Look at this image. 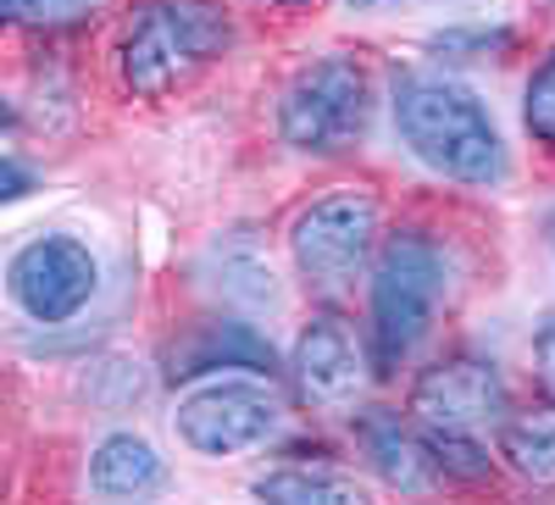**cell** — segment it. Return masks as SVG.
<instances>
[{
    "mask_svg": "<svg viewBox=\"0 0 555 505\" xmlns=\"http://www.w3.org/2000/svg\"><path fill=\"white\" fill-rule=\"evenodd\" d=\"M395 122L405 133L411 156L423 167H434L439 178L473 183V190H489V183L505 178V140L467 83L439 78V73L400 78L395 83Z\"/></svg>",
    "mask_w": 555,
    "mask_h": 505,
    "instance_id": "6da1fadb",
    "label": "cell"
},
{
    "mask_svg": "<svg viewBox=\"0 0 555 505\" xmlns=\"http://www.w3.org/2000/svg\"><path fill=\"white\" fill-rule=\"evenodd\" d=\"M234 39V23L222 17L217 0H145L122 34V83L139 101H156L183 78H195L206 62H217Z\"/></svg>",
    "mask_w": 555,
    "mask_h": 505,
    "instance_id": "7a4b0ae2",
    "label": "cell"
},
{
    "mask_svg": "<svg viewBox=\"0 0 555 505\" xmlns=\"http://www.w3.org/2000/svg\"><path fill=\"white\" fill-rule=\"evenodd\" d=\"M444 300V256L428 234L400 228L373 261V373L389 378L423 345Z\"/></svg>",
    "mask_w": 555,
    "mask_h": 505,
    "instance_id": "3957f363",
    "label": "cell"
},
{
    "mask_svg": "<svg viewBox=\"0 0 555 505\" xmlns=\"http://www.w3.org/2000/svg\"><path fill=\"white\" fill-rule=\"evenodd\" d=\"M366 117H373V83L350 56H322L300 67L284 89V101H278V133L300 156L350 151L366 133Z\"/></svg>",
    "mask_w": 555,
    "mask_h": 505,
    "instance_id": "277c9868",
    "label": "cell"
},
{
    "mask_svg": "<svg viewBox=\"0 0 555 505\" xmlns=\"http://www.w3.org/2000/svg\"><path fill=\"white\" fill-rule=\"evenodd\" d=\"M378 200L366 190H334L311 200L289 228V256L311 289H345L378 245Z\"/></svg>",
    "mask_w": 555,
    "mask_h": 505,
    "instance_id": "5b68a950",
    "label": "cell"
},
{
    "mask_svg": "<svg viewBox=\"0 0 555 505\" xmlns=\"http://www.w3.org/2000/svg\"><path fill=\"white\" fill-rule=\"evenodd\" d=\"M278 417H284V405H278L272 384L217 378L178 400L172 428L195 455H240L250 444H267L278 433Z\"/></svg>",
    "mask_w": 555,
    "mask_h": 505,
    "instance_id": "8992f818",
    "label": "cell"
},
{
    "mask_svg": "<svg viewBox=\"0 0 555 505\" xmlns=\"http://www.w3.org/2000/svg\"><path fill=\"white\" fill-rule=\"evenodd\" d=\"M95 284H101V267L89 256V245L73 234L28 239L7 267V289L34 323H67V316H78L89 306V295H95Z\"/></svg>",
    "mask_w": 555,
    "mask_h": 505,
    "instance_id": "52a82bcc",
    "label": "cell"
},
{
    "mask_svg": "<svg viewBox=\"0 0 555 505\" xmlns=\"http://www.w3.org/2000/svg\"><path fill=\"white\" fill-rule=\"evenodd\" d=\"M500 411H505V384L478 355L434 361V366H423V378L411 384V417L423 428L478 433L483 423H500Z\"/></svg>",
    "mask_w": 555,
    "mask_h": 505,
    "instance_id": "ba28073f",
    "label": "cell"
},
{
    "mask_svg": "<svg viewBox=\"0 0 555 505\" xmlns=\"http://www.w3.org/2000/svg\"><path fill=\"white\" fill-rule=\"evenodd\" d=\"M366 366L373 361H366L356 328L334 311L311 316L295 339V384H300V400L317 411H350L361 400L366 378H373Z\"/></svg>",
    "mask_w": 555,
    "mask_h": 505,
    "instance_id": "9c48e42d",
    "label": "cell"
},
{
    "mask_svg": "<svg viewBox=\"0 0 555 505\" xmlns=\"http://www.w3.org/2000/svg\"><path fill=\"white\" fill-rule=\"evenodd\" d=\"M361 450H366V462H373V472L400 494H423V489L439 483L428 444L416 439L395 411H366L361 417Z\"/></svg>",
    "mask_w": 555,
    "mask_h": 505,
    "instance_id": "30bf717a",
    "label": "cell"
},
{
    "mask_svg": "<svg viewBox=\"0 0 555 505\" xmlns=\"http://www.w3.org/2000/svg\"><path fill=\"white\" fill-rule=\"evenodd\" d=\"M162 483H167L162 455L139 433H112V439H101L95 455H89V489L101 500H139V494H156Z\"/></svg>",
    "mask_w": 555,
    "mask_h": 505,
    "instance_id": "8fae6325",
    "label": "cell"
},
{
    "mask_svg": "<svg viewBox=\"0 0 555 505\" xmlns=\"http://www.w3.org/2000/svg\"><path fill=\"white\" fill-rule=\"evenodd\" d=\"M222 366H245V373H272V345L250 323H211L190 345L172 350V378H201Z\"/></svg>",
    "mask_w": 555,
    "mask_h": 505,
    "instance_id": "7c38bea8",
    "label": "cell"
},
{
    "mask_svg": "<svg viewBox=\"0 0 555 505\" xmlns=\"http://www.w3.org/2000/svg\"><path fill=\"white\" fill-rule=\"evenodd\" d=\"M500 455L528 483H555V400L500 417Z\"/></svg>",
    "mask_w": 555,
    "mask_h": 505,
    "instance_id": "4fadbf2b",
    "label": "cell"
},
{
    "mask_svg": "<svg viewBox=\"0 0 555 505\" xmlns=\"http://www.w3.org/2000/svg\"><path fill=\"white\" fill-rule=\"evenodd\" d=\"M261 500L278 505H361L366 489L350 472H328V467H284V472H267L256 483Z\"/></svg>",
    "mask_w": 555,
    "mask_h": 505,
    "instance_id": "5bb4252c",
    "label": "cell"
},
{
    "mask_svg": "<svg viewBox=\"0 0 555 505\" xmlns=\"http://www.w3.org/2000/svg\"><path fill=\"white\" fill-rule=\"evenodd\" d=\"M428 455H434V472L439 478H461V483H478L494 472L489 450L473 439V433H455V428H428Z\"/></svg>",
    "mask_w": 555,
    "mask_h": 505,
    "instance_id": "9a60e30c",
    "label": "cell"
},
{
    "mask_svg": "<svg viewBox=\"0 0 555 505\" xmlns=\"http://www.w3.org/2000/svg\"><path fill=\"white\" fill-rule=\"evenodd\" d=\"M106 0H0V28H78Z\"/></svg>",
    "mask_w": 555,
    "mask_h": 505,
    "instance_id": "2e32d148",
    "label": "cell"
},
{
    "mask_svg": "<svg viewBox=\"0 0 555 505\" xmlns=\"http://www.w3.org/2000/svg\"><path fill=\"white\" fill-rule=\"evenodd\" d=\"M522 122H528V133L539 145H550L555 151V51L533 67V78H528V95H522Z\"/></svg>",
    "mask_w": 555,
    "mask_h": 505,
    "instance_id": "e0dca14e",
    "label": "cell"
},
{
    "mask_svg": "<svg viewBox=\"0 0 555 505\" xmlns=\"http://www.w3.org/2000/svg\"><path fill=\"white\" fill-rule=\"evenodd\" d=\"M505 44H512L505 28H450L434 39V51H505Z\"/></svg>",
    "mask_w": 555,
    "mask_h": 505,
    "instance_id": "ac0fdd59",
    "label": "cell"
},
{
    "mask_svg": "<svg viewBox=\"0 0 555 505\" xmlns=\"http://www.w3.org/2000/svg\"><path fill=\"white\" fill-rule=\"evenodd\" d=\"M533 373H539L544 394L555 400V316H544V328H539V339H533Z\"/></svg>",
    "mask_w": 555,
    "mask_h": 505,
    "instance_id": "d6986e66",
    "label": "cell"
},
{
    "mask_svg": "<svg viewBox=\"0 0 555 505\" xmlns=\"http://www.w3.org/2000/svg\"><path fill=\"white\" fill-rule=\"evenodd\" d=\"M23 195H34V172L17 167V161H0V206H12Z\"/></svg>",
    "mask_w": 555,
    "mask_h": 505,
    "instance_id": "ffe728a7",
    "label": "cell"
},
{
    "mask_svg": "<svg viewBox=\"0 0 555 505\" xmlns=\"http://www.w3.org/2000/svg\"><path fill=\"white\" fill-rule=\"evenodd\" d=\"M12 122H17V112H12V101H0V133H7Z\"/></svg>",
    "mask_w": 555,
    "mask_h": 505,
    "instance_id": "44dd1931",
    "label": "cell"
},
{
    "mask_svg": "<svg viewBox=\"0 0 555 505\" xmlns=\"http://www.w3.org/2000/svg\"><path fill=\"white\" fill-rule=\"evenodd\" d=\"M350 7H378V0H350Z\"/></svg>",
    "mask_w": 555,
    "mask_h": 505,
    "instance_id": "7402d4cb",
    "label": "cell"
},
{
    "mask_svg": "<svg viewBox=\"0 0 555 505\" xmlns=\"http://www.w3.org/2000/svg\"><path fill=\"white\" fill-rule=\"evenodd\" d=\"M284 7H295V0H284Z\"/></svg>",
    "mask_w": 555,
    "mask_h": 505,
    "instance_id": "603a6c76",
    "label": "cell"
}]
</instances>
